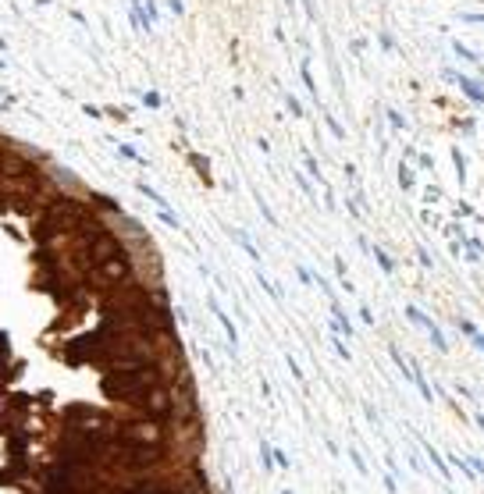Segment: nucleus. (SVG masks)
I'll return each mask as SVG.
<instances>
[{
	"label": "nucleus",
	"mask_w": 484,
	"mask_h": 494,
	"mask_svg": "<svg viewBox=\"0 0 484 494\" xmlns=\"http://www.w3.org/2000/svg\"><path fill=\"white\" fill-rule=\"evenodd\" d=\"M406 313H410V320H413V323H420V327H424V331L431 335V342H434V345H438L441 352H445V338H441V335H438V327H434V323H431L427 316H420L417 309H406Z\"/></svg>",
	"instance_id": "nucleus-1"
},
{
	"label": "nucleus",
	"mask_w": 484,
	"mask_h": 494,
	"mask_svg": "<svg viewBox=\"0 0 484 494\" xmlns=\"http://www.w3.org/2000/svg\"><path fill=\"white\" fill-rule=\"evenodd\" d=\"M449 78H456V82H459V89H463V93H466L470 100H477V103H484V93H480V89L473 86V82H470L466 75H449Z\"/></svg>",
	"instance_id": "nucleus-2"
},
{
	"label": "nucleus",
	"mask_w": 484,
	"mask_h": 494,
	"mask_svg": "<svg viewBox=\"0 0 484 494\" xmlns=\"http://www.w3.org/2000/svg\"><path fill=\"white\" fill-rule=\"evenodd\" d=\"M459 331H463V335H466V338H470V342H473V338H477V335H480V331H477V327H473V323H470V320H459Z\"/></svg>",
	"instance_id": "nucleus-3"
},
{
	"label": "nucleus",
	"mask_w": 484,
	"mask_h": 494,
	"mask_svg": "<svg viewBox=\"0 0 484 494\" xmlns=\"http://www.w3.org/2000/svg\"><path fill=\"white\" fill-rule=\"evenodd\" d=\"M427 455H431V462L438 466V473H441V476H449V469H445V462H441V459H438V451H434V448H427Z\"/></svg>",
	"instance_id": "nucleus-4"
},
{
	"label": "nucleus",
	"mask_w": 484,
	"mask_h": 494,
	"mask_svg": "<svg viewBox=\"0 0 484 494\" xmlns=\"http://www.w3.org/2000/svg\"><path fill=\"white\" fill-rule=\"evenodd\" d=\"M399 182H402V189H410V185H413V175H410V168H399Z\"/></svg>",
	"instance_id": "nucleus-5"
},
{
	"label": "nucleus",
	"mask_w": 484,
	"mask_h": 494,
	"mask_svg": "<svg viewBox=\"0 0 484 494\" xmlns=\"http://www.w3.org/2000/svg\"><path fill=\"white\" fill-rule=\"evenodd\" d=\"M452 462H456V466H459V473H463V476H470V480H473V469H470V466H466V462H463V459H459V455H456V459H452Z\"/></svg>",
	"instance_id": "nucleus-6"
},
{
	"label": "nucleus",
	"mask_w": 484,
	"mask_h": 494,
	"mask_svg": "<svg viewBox=\"0 0 484 494\" xmlns=\"http://www.w3.org/2000/svg\"><path fill=\"white\" fill-rule=\"evenodd\" d=\"M374 256H378V263H381V267H385V270H392V260H388V256H385V253H381V249H374Z\"/></svg>",
	"instance_id": "nucleus-7"
},
{
	"label": "nucleus",
	"mask_w": 484,
	"mask_h": 494,
	"mask_svg": "<svg viewBox=\"0 0 484 494\" xmlns=\"http://www.w3.org/2000/svg\"><path fill=\"white\" fill-rule=\"evenodd\" d=\"M285 494H292V490H285Z\"/></svg>",
	"instance_id": "nucleus-8"
}]
</instances>
